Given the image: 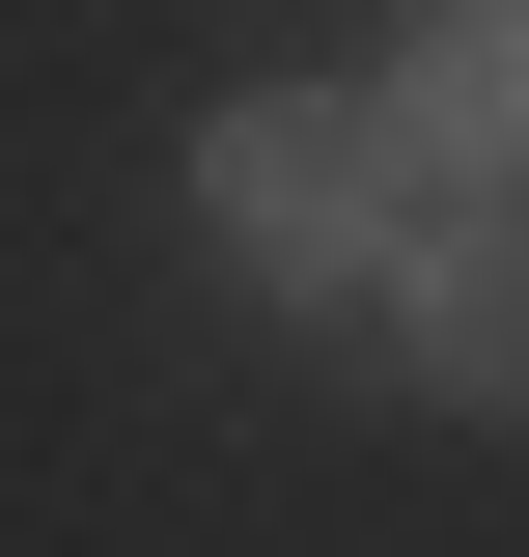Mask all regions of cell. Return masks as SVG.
<instances>
[{"mask_svg": "<svg viewBox=\"0 0 529 557\" xmlns=\"http://www.w3.org/2000/svg\"><path fill=\"white\" fill-rule=\"evenodd\" d=\"M196 223H223L251 278H307V307H334V278L418 251V139H391V112H307V84H251V112L196 139Z\"/></svg>", "mask_w": 529, "mask_h": 557, "instance_id": "6da1fadb", "label": "cell"}, {"mask_svg": "<svg viewBox=\"0 0 529 557\" xmlns=\"http://www.w3.org/2000/svg\"><path fill=\"white\" fill-rule=\"evenodd\" d=\"M391 335H418V391H446V418H529V196H418Z\"/></svg>", "mask_w": 529, "mask_h": 557, "instance_id": "7a4b0ae2", "label": "cell"}, {"mask_svg": "<svg viewBox=\"0 0 529 557\" xmlns=\"http://www.w3.org/2000/svg\"><path fill=\"white\" fill-rule=\"evenodd\" d=\"M362 112L418 139V196H529V0H418Z\"/></svg>", "mask_w": 529, "mask_h": 557, "instance_id": "3957f363", "label": "cell"}]
</instances>
